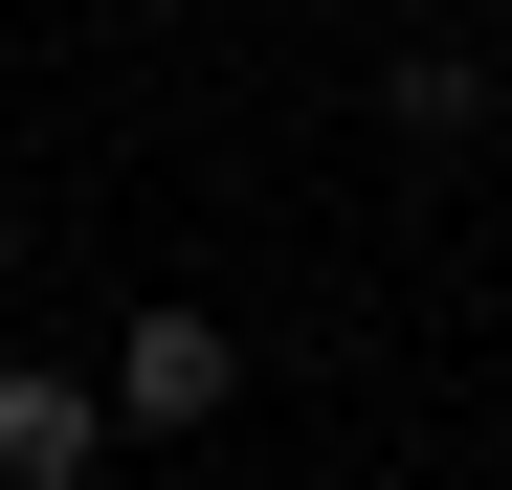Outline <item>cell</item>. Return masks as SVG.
I'll return each instance as SVG.
<instances>
[{
	"label": "cell",
	"mask_w": 512,
	"mask_h": 490,
	"mask_svg": "<svg viewBox=\"0 0 512 490\" xmlns=\"http://www.w3.org/2000/svg\"><path fill=\"white\" fill-rule=\"evenodd\" d=\"M379 112H401L423 156H468V134H490V67H468V45H379Z\"/></svg>",
	"instance_id": "cell-3"
},
{
	"label": "cell",
	"mask_w": 512,
	"mask_h": 490,
	"mask_svg": "<svg viewBox=\"0 0 512 490\" xmlns=\"http://www.w3.org/2000/svg\"><path fill=\"white\" fill-rule=\"evenodd\" d=\"M90 379H112V424H134V446H201V424H245V335H223L201 290H156V312H134Z\"/></svg>",
	"instance_id": "cell-1"
},
{
	"label": "cell",
	"mask_w": 512,
	"mask_h": 490,
	"mask_svg": "<svg viewBox=\"0 0 512 490\" xmlns=\"http://www.w3.org/2000/svg\"><path fill=\"white\" fill-rule=\"evenodd\" d=\"M134 424H112V379H67V357H0V490H90Z\"/></svg>",
	"instance_id": "cell-2"
},
{
	"label": "cell",
	"mask_w": 512,
	"mask_h": 490,
	"mask_svg": "<svg viewBox=\"0 0 512 490\" xmlns=\"http://www.w3.org/2000/svg\"><path fill=\"white\" fill-rule=\"evenodd\" d=\"M0 290H23V201H0Z\"/></svg>",
	"instance_id": "cell-4"
}]
</instances>
